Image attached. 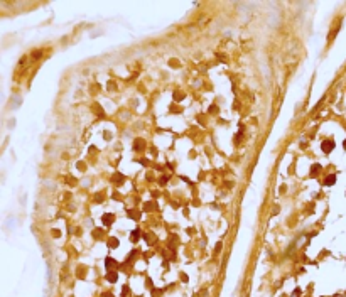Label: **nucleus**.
<instances>
[{
	"mask_svg": "<svg viewBox=\"0 0 346 297\" xmlns=\"http://www.w3.org/2000/svg\"><path fill=\"white\" fill-rule=\"evenodd\" d=\"M321 147H323V150H324L326 154H329V152L334 149V142H333V140H326V142H323V145H321Z\"/></svg>",
	"mask_w": 346,
	"mask_h": 297,
	"instance_id": "obj_1",
	"label": "nucleus"
},
{
	"mask_svg": "<svg viewBox=\"0 0 346 297\" xmlns=\"http://www.w3.org/2000/svg\"><path fill=\"white\" fill-rule=\"evenodd\" d=\"M334 183H336V176H334V174H329V176L324 179V184H326V186H333Z\"/></svg>",
	"mask_w": 346,
	"mask_h": 297,
	"instance_id": "obj_2",
	"label": "nucleus"
},
{
	"mask_svg": "<svg viewBox=\"0 0 346 297\" xmlns=\"http://www.w3.org/2000/svg\"><path fill=\"white\" fill-rule=\"evenodd\" d=\"M111 221H113V214H105L103 216V223L105 224H110Z\"/></svg>",
	"mask_w": 346,
	"mask_h": 297,
	"instance_id": "obj_3",
	"label": "nucleus"
},
{
	"mask_svg": "<svg viewBox=\"0 0 346 297\" xmlns=\"http://www.w3.org/2000/svg\"><path fill=\"white\" fill-rule=\"evenodd\" d=\"M139 236H140V233H139V230H135V231L130 235V240L132 241H137V240H139Z\"/></svg>",
	"mask_w": 346,
	"mask_h": 297,
	"instance_id": "obj_4",
	"label": "nucleus"
},
{
	"mask_svg": "<svg viewBox=\"0 0 346 297\" xmlns=\"http://www.w3.org/2000/svg\"><path fill=\"white\" fill-rule=\"evenodd\" d=\"M117 245H118V240H117V238H110V246L111 248H115Z\"/></svg>",
	"mask_w": 346,
	"mask_h": 297,
	"instance_id": "obj_5",
	"label": "nucleus"
},
{
	"mask_svg": "<svg viewBox=\"0 0 346 297\" xmlns=\"http://www.w3.org/2000/svg\"><path fill=\"white\" fill-rule=\"evenodd\" d=\"M106 279H108L110 282H115L117 280V274H110V275H106Z\"/></svg>",
	"mask_w": 346,
	"mask_h": 297,
	"instance_id": "obj_6",
	"label": "nucleus"
},
{
	"mask_svg": "<svg viewBox=\"0 0 346 297\" xmlns=\"http://www.w3.org/2000/svg\"><path fill=\"white\" fill-rule=\"evenodd\" d=\"M115 265H117V263L111 260V258H106V267H115Z\"/></svg>",
	"mask_w": 346,
	"mask_h": 297,
	"instance_id": "obj_7",
	"label": "nucleus"
}]
</instances>
